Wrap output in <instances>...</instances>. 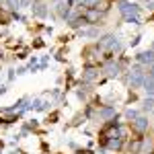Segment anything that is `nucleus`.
Here are the masks:
<instances>
[{"label": "nucleus", "instance_id": "19", "mask_svg": "<svg viewBox=\"0 0 154 154\" xmlns=\"http://www.w3.org/2000/svg\"><path fill=\"white\" fill-rule=\"evenodd\" d=\"M146 4H148L150 8H154V0H146Z\"/></svg>", "mask_w": 154, "mask_h": 154}, {"label": "nucleus", "instance_id": "11", "mask_svg": "<svg viewBox=\"0 0 154 154\" xmlns=\"http://www.w3.org/2000/svg\"><path fill=\"white\" fill-rule=\"evenodd\" d=\"M140 148H142V142H140V140H136V142L130 144V150H131V152H140Z\"/></svg>", "mask_w": 154, "mask_h": 154}, {"label": "nucleus", "instance_id": "8", "mask_svg": "<svg viewBox=\"0 0 154 154\" xmlns=\"http://www.w3.org/2000/svg\"><path fill=\"white\" fill-rule=\"evenodd\" d=\"M68 12H70V4H68V2H60V4H58V14L66 19V17H68Z\"/></svg>", "mask_w": 154, "mask_h": 154}, {"label": "nucleus", "instance_id": "21", "mask_svg": "<svg viewBox=\"0 0 154 154\" xmlns=\"http://www.w3.org/2000/svg\"><path fill=\"white\" fill-rule=\"evenodd\" d=\"M150 76H154V64L150 66Z\"/></svg>", "mask_w": 154, "mask_h": 154}, {"label": "nucleus", "instance_id": "1", "mask_svg": "<svg viewBox=\"0 0 154 154\" xmlns=\"http://www.w3.org/2000/svg\"><path fill=\"white\" fill-rule=\"evenodd\" d=\"M107 48H111L113 51H115V49H119V43H117V39H115L113 35L101 37V41H99V49H107Z\"/></svg>", "mask_w": 154, "mask_h": 154}, {"label": "nucleus", "instance_id": "5", "mask_svg": "<svg viewBox=\"0 0 154 154\" xmlns=\"http://www.w3.org/2000/svg\"><path fill=\"white\" fill-rule=\"evenodd\" d=\"M134 130L146 131V130H148V119H146V117H136V119H134Z\"/></svg>", "mask_w": 154, "mask_h": 154}, {"label": "nucleus", "instance_id": "6", "mask_svg": "<svg viewBox=\"0 0 154 154\" xmlns=\"http://www.w3.org/2000/svg\"><path fill=\"white\" fill-rule=\"evenodd\" d=\"M99 115L103 119H109V121H111V119H115V109H113V107H103V109L99 111Z\"/></svg>", "mask_w": 154, "mask_h": 154}, {"label": "nucleus", "instance_id": "13", "mask_svg": "<svg viewBox=\"0 0 154 154\" xmlns=\"http://www.w3.org/2000/svg\"><path fill=\"white\" fill-rule=\"evenodd\" d=\"M119 146H121L119 138H109V148H119Z\"/></svg>", "mask_w": 154, "mask_h": 154}, {"label": "nucleus", "instance_id": "15", "mask_svg": "<svg viewBox=\"0 0 154 154\" xmlns=\"http://www.w3.org/2000/svg\"><path fill=\"white\" fill-rule=\"evenodd\" d=\"M125 115H128L130 119H136V117H138V111H134V109H128V113H125Z\"/></svg>", "mask_w": 154, "mask_h": 154}, {"label": "nucleus", "instance_id": "17", "mask_svg": "<svg viewBox=\"0 0 154 154\" xmlns=\"http://www.w3.org/2000/svg\"><path fill=\"white\" fill-rule=\"evenodd\" d=\"M125 21H128V23H138V17L130 14V17H125Z\"/></svg>", "mask_w": 154, "mask_h": 154}, {"label": "nucleus", "instance_id": "2", "mask_svg": "<svg viewBox=\"0 0 154 154\" xmlns=\"http://www.w3.org/2000/svg\"><path fill=\"white\" fill-rule=\"evenodd\" d=\"M130 84H131V88H140L144 84V76H142V72H140V66L134 68V74L130 76Z\"/></svg>", "mask_w": 154, "mask_h": 154}, {"label": "nucleus", "instance_id": "23", "mask_svg": "<svg viewBox=\"0 0 154 154\" xmlns=\"http://www.w3.org/2000/svg\"><path fill=\"white\" fill-rule=\"evenodd\" d=\"M58 2H62V0H58Z\"/></svg>", "mask_w": 154, "mask_h": 154}, {"label": "nucleus", "instance_id": "16", "mask_svg": "<svg viewBox=\"0 0 154 154\" xmlns=\"http://www.w3.org/2000/svg\"><path fill=\"white\" fill-rule=\"evenodd\" d=\"M82 35H88V37H97V29H88V31H82Z\"/></svg>", "mask_w": 154, "mask_h": 154}, {"label": "nucleus", "instance_id": "22", "mask_svg": "<svg viewBox=\"0 0 154 154\" xmlns=\"http://www.w3.org/2000/svg\"><path fill=\"white\" fill-rule=\"evenodd\" d=\"M152 49H154V41H152Z\"/></svg>", "mask_w": 154, "mask_h": 154}, {"label": "nucleus", "instance_id": "14", "mask_svg": "<svg viewBox=\"0 0 154 154\" xmlns=\"http://www.w3.org/2000/svg\"><path fill=\"white\" fill-rule=\"evenodd\" d=\"M6 4H8V8H12V11H17V8L21 6V0H6Z\"/></svg>", "mask_w": 154, "mask_h": 154}, {"label": "nucleus", "instance_id": "9", "mask_svg": "<svg viewBox=\"0 0 154 154\" xmlns=\"http://www.w3.org/2000/svg\"><path fill=\"white\" fill-rule=\"evenodd\" d=\"M84 19H86V23H88V21H91V23H95V21H99V12L91 11L88 14H86V17H84Z\"/></svg>", "mask_w": 154, "mask_h": 154}, {"label": "nucleus", "instance_id": "10", "mask_svg": "<svg viewBox=\"0 0 154 154\" xmlns=\"http://www.w3.org/2000/svg\"><path fill=\"white\" fill-rule=\"evenodd\" d=\"M97 4H99V0H82V4H80V6H86V8H95Z\"/></svg>", "mask_w": 154, "mask_h": 154}, {"label": "nucleus", "instance_id": "7", "mask_svg": "<svg viewBox=\"0 0 154 154\" xmlns=\"http://www.w3.org/2000/svg\"><path fill=\"white\" fill-rule=\"evenodd\" d=\"M144 88L150 97H154V76H146L144 78Z\"/></svg>", "mask_w": 154, "mask_h": 154}, {"label": "nucleus", "instance_id": "3", "mask_svg": "<svg viewBox=\"0 0 154 154\" xmlns=\"http://www.w3.org/2000/svg\"><path fill=\"white\" fill-rule=\"evenodd\" d=\"M138 62H140V64H150V66H152L154 64V49L138 54Z\"/></svg>", "mask_w": 154, "mask_h": 154}, {"label": "nucleus", "instance_id": "4", "mask_svg": "<svg viewBox=\"0 0 154 154\" xmlns=\"http://www.w3.org/2000/svg\"><path fill=\"white\" fill-rule=\"evenodd\" d=\"M31 11H33V14L35 17H39V19H43V17H48V8H45V4H33L31 6Z\"/></svg>", "mask_w": 154, "mask_h": 154}, {"label": "nucleus", "instance_id": "20", "mask_svg": "<svg viewBox=\"0 0 154 154\" xmlns=\"http://www.w3.org/2000/svg\"><path fill=\"white\" fill-rule=\"evenodd\" d=\"M29 2H31V0H21V4H23V6H29Z\"/></svg>", "mask_w": 154, "mask_h": 154}, {"label": "nucleus", "instance_id": "12", "mask_svg": "<svg viewBox=\"0 0 154 154\" xmlns=\"http://www.w3.org/2000/svg\"><path fill=\"white\" fill-rule=\"evenodd\" d=\"M154 109V99H146L144 101V111H152Z\"/></svg>", "mask_w": 154, "mask_h": 154}, {"label": "nucleus", "instance_id": "18", "mask_svg": "<svg viewBox=\"0 0 154 154\" xmlns=\"http://www.w3.org/2000/svg\"><path fill=\"white\" fill-rule=\"evenodd\" d=\"M91 78H95V70H86V80H91Z\"/></svg>", "mask_w": 154, "mask_h": 154}]
</instances>
